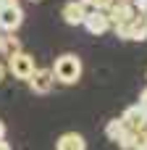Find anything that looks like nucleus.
<instances>
[{"mask_svg":"<svg viewBox=\"0 0 147 150\" xmlns=\"http://www.w3.org/2000/svg\"><path fill=\"white\" fill-rule=\"evenodd\" d=\"M50 71L55 76V82H60V84H76L79 76H82V61L74 53H63V55L55 58V63H53Z\"/></svg>","mask_w":147,"mask_h":150,"instance_id":"obj_1","label":"nucleus"},{"mask_svg":"<svg viewBox=\"0 0 147 150\" xmlns=\"http://www.w3.org/2000/svg\"><path fill=\"white\" fill-rule=\"evenodd\" d=\"M34 69H37V66H34V58H32L29 53H24V50L8 58V71H11L16 79H21V82H26V79L34 74Z\"/></svg>","mask_w":147,"mask_h":150,"instance_id":"obj_2","label":"nucleus"},{"mask_svg":"<svg viewBox=\"0 0 147 150\" xmlns=\"http://www.w3.org/2000/svg\"><path fill=\"white\" fill-rule=\"evenodd\" d=\"M24 21V11L18 3H8L0 8V29L3 32H16Z\"/></svg>","mask_w":147,"mask_h":150,"instance_id":"obj_3","label":"nucleus"},{"mask_svg":"<svg viewBox=\"0 0 147 150\" xmlns=\"http://www.w3.org/2000/svg\"><path fill=\"white\" fill-rule=\"evenodd\" d=\"M26 82H29V90H32V92L47 95V92L53 90V84H55V76H53L50 69H34V74H32Z\"/></svg>","mask_w":147,"mask_h":150,"instance_id":"obj_4","label":"nucleus"},{"mask_svg":"<svg viewBox=\"0 0 147 150\" xmlns=\"http://www.w3.org/2000/svg\"><path fill=\"white\" fill-rule=\"evenodd\" d=\"M121 121L126 124V129H134V132L147 129V108L142 105V103H139V105H129V108L124 111Z\"/></svg>","mask_w":147,"mask_h":150,"instance_id":"obj_5","label":"nucleus"},{"mask_svg":"<svg viewBox=\"0 0 147 150\" xmlns=\"http://www.w3.org/2000/svg\"><path fill=\"white\" fill-rule=\"evenodd\" d=\"M89 34H105V32H110V18H108V13L105 11H92V13H87L84 16V24H82Z\"/></svg>","mask_w":147,"mask_h":150,"instance_id":"obj_6","label":"nucleus"},{"mask_svg":"<svg viewBox=\"0 0 147 150\" xmlns=\"http://www.w3.org/2000/svg\"><path fill=\"white\" fill-rule=\"evenodd\" d=\"M60 16H63V21H66V24H71V26H79V24H84V16H87V11H84L82 0H71V3H66V5H63Z\"/></svg>","mask_w":147,"mask_h":150,"instance_id":"obj_7","label":"nucleus"},{"mask_svg":"<svg viewBox=\"0 0 147 150\" xmlns=\"http://www.w3.org/2000/svg\"><path fill=\"white\" fill-rule=\"evenodd\" d=\"M55 150H87V142H84V137L79 132H66V134L58 137Z\"/></svg>","mask_w":147,"mask_h":150,"instance_id":"obj_8","label":"nucleus"},{"mask_svg":"<svg viewBox=\"0 0 147 150\" xmlns=\"http://www.w3.org/2000/svg\"><path fill=\"white\" fill-rule=\"evenodd\" d=\"M126 40H129V42H142V40H147V21H145V16H139V13H137V16L129 21Z\"/></svg>","mask_w":147,"mask_h":150,"instance_id":"obj_9","label":"nucleus"},{"mask_svg":"<svg viewBox=\"0 0 147 150\" xmlns=\"http://www.w3.org/2000/svg\"><path fill=\"white\" fill-rule=\"evenodd\" d=\"M0 53H3L5 58H11V55L21 53V42H18V37H16L13 32H5V34L0 37Z\"/></svg>","mask_w":147,"mask_h":150,"instance_id":"obj_10","label":"nucleus"},{"mask_svg":"<svg viewBox=\"0 0 147 150\" xmlns=\"http://www.w3.org/2000/svg\"><path fill=\"white\" fill-rule=\"evenodd\" d=\"M124 132H126V124H124L121 119H110L108 127H105V134H108V140H113V142H118Z\"/></svg>","mask_w":147,"mask_h":150,"instance_id":"obj_11","label":"nucleus"},{"mask_svg":"<svg viewBox=\"0 0 147 150\" xmlns=\"http://www.w3.org/2000/svg\"><path fill=\"white\" fill-rule=\"evenodd\" d=\"M132 5H134V11H137L139 16L147 13V0H132Z\"/></svg>","mask_w":147,"mask_h":150,"instance_id":"obj_12","label":"nucleus"},{"mask_svg":"<svg viewBox=\"0 0 147 150\" xmlns=\"http://www.w3.org/2000/svg\"><path fill=\"white\" fill-rule=\"evenodd\" d=\"M3 79H5V66H3V61H0V84H3Z\"/></svg>","mask_w":147,"mask_h":150,"instance_id":"obj_13","label":"nucleus"},{"mask_svg":"<svg viewBox=\"0 0 147 150\" xmlns=\"http://www.w3.org/2000/svg\"><path fill=\"white\" fill-rule=\"evenodd\" d=\"M139 103H142V105H145V108H147V90H145V92H142V98H139Z\"/></svg>","mask_w":147,"mask_h":150,"instance_id":"obj_14","label":"nucleus"},{"mask_svg":"<svg viewBox=\"0 0 147 150\" xmlns=\"http://www.w3.org/2000/svg\"><path fill=\"white\" fill-rule=\"evenodd\" d=\"M0 140H5V127H3V121H0Z\"/></svg>","mask_w":147,"mask_h":150,"instance_id":"obj_15","label":"nucleus"},{"mask_svg":"<svg viewBox=\"0 0 147 150\" xmlns=\"http://www.w3.org/2000/svg\"><path fill=\"white\" fill-rule=\"evenodd\" d=\"M8 3H13V0H0V8H3V5H8Z\"/></svg>","mask_w":147,"mask_h":150,"instance_id":"obj_16","label":"nucleus"},{"mask_svg":"<svg viewBox=\"0 0 147 150\" xmlns=\"http://www.w3.org/2000/svg\"><path fill=\"white\" fill-rule=\"evenodd\" d=\"M3 34H5V32H3V29H0V37H3Z\"/></svg>","mask_w":147,"mask_h":150,"instance_id":"obj_17","label":"nucleus"},{"mask_svg":"<svg viewBox=\"0 0 147 150\" xmlns=\"http://www.w3.org/2000/svg\"><path fill=\"white\" fill-rule=\"evenodd\" d=\"M32 3H39V0H32Z\"/></svg>","mask_w":147,"mask_h":150,"instance_id":"obj_18","label":"nucleus"},{"mask_svg":"<svg viewBox=\"0 0 147 150\" xmlns=\"http://www.w3.org/2000/svg\"><path fill=\"white\" fill-rule=\"evenodd\" d=\"M145 21H147V13H145Z\"/></svg>","mask_w":147,"mask_h":150,"instance_id":"obj_19","label":"nucleus"}]
</instances>
